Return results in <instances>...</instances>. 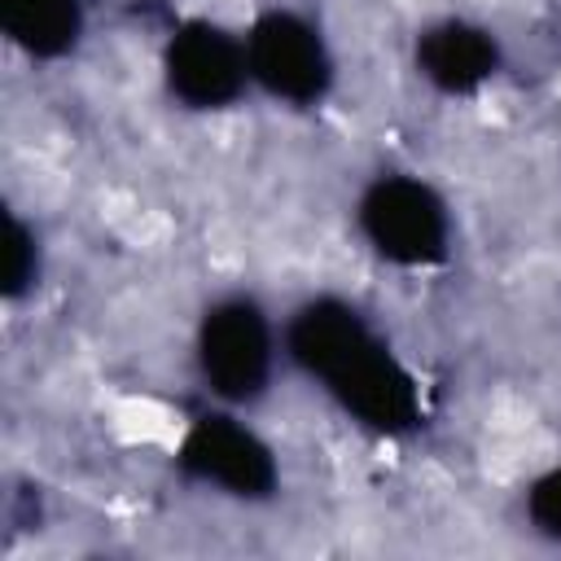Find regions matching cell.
Returning <instances> with one entry per match:
<instances>
[{
  "instance_id": "6da1fadb",
  "label": "cell",
  "mask_w": 561,
  "mask_h": 561,
  "mask_svg": "<svg viewBox=\"0 0 561 561\" xmlns=\"http://www.w3.org/2000/svg\"><path fill=\"white\" fill-rule=\"evenodd\" d=\"M285 364L373 438H412L430 421L421 373L346 294L320 289L280 320Z\"/></svg>"
},
{
  "instance_id": "7a4b0ae2",
  "label": "cell",
  "mask_w": 561,
  "mask_h": 561,
  "mask_svg": "<svg viewBox=\"0 0 561 561\" xmlns=\"http://www.w3.org/2000/svg\"><path fill=\"white\" fill-rule=\"evenodd\" d=\"M188 355L210 403L250 412L272 394L285 364L280 320L254 289H219L193 320Z\"/></svg>"
},
{
  "instance_id": "3957f363",
  "label": "cell",
  "mask_w": 561,
  "mask_h": 561,
  "mask_svg": "<svg viewBox=\"0 0 561 561\" xmlns=\"http://www.w3.org/2000/svg\"><path fill=\"white\" fill-rule=\"evenodd\" d=\"M351 224L359 245L394 272H438L456 254V210L416 171H377L359 184Z\"/></svg>"
},
{
  "instance_id": "277c9868",
  "label": "cell",
  "mask_w": 561,
  "mask_h": 561,
  "mask_svg": "<svg viewBox=\"0 0 561 561\" xmlns=\"http://www.w3.org/2000/svg\"><path fill=\"white\" fill-rule=\"evenodd\" d=\"M175 478L228 504H272L280 495L285 469L267 434H259L241 408L210 403L197 408L171 451Z\"/></svg>"
},
{
  "instance_id": "5b68a950",
  "label": "cell",
  "mask_w": 561,
  "mask_h": 561,
  "mask_svg": "<svg viewBox=\"0 0 561 561\" xmlns=\"http://www.w3.org/2000/svg\"><path fill=\"white\" fill-rule=\"evenodd\" d=\"M250 83L280 110H320L337 88V53L324 22L289 0L259 4L245 26Z\"/></svg>"
},
{
  "instance_id": "8992f818",
  "label": "cell",
  "mask_w": 561,
  "mask_h": 561,
  "mask_svg": "<svg viewBox=\"0 0 561 561\" xmlns=\"http://www.w3.org/2000/svg\"><path fill=\"white\" fill-rule=\"evenodd\" d=\"M158 79L162 92L188 114H224L241 105L254 92L241 26L210 13L180 18L158 48Z\"/></svg>"
},
{
  "instance_id": "52a82bcc",
  "label": "cell",
  "mask_w": 561,
  "mask_h": 561,
  "mask_svg": "<svg viewBox=\"0 0 561 561\" xmlns=\"http://www.w3.org/2000/svg\"><path fill=\"white\" fill-rule=\"evenodd\" d=\"M412 70L416 79L447 101H473L504 75V39L495 26L443 13L416 26L412 35Z\"/></svg>"
},
{
  "instance_id": "ba28073f",
  "label": "cell",
  "mask_w": 561,
  "mask_h": 561,
  "mask_svg": "<svg viewBox=\"0 0 561 561\" xmlns=\"http://www.w3.org/2000/svg\"><path fill=\"white\" fill-rule=\"evenodd\" d=\"M4 39L35 66H57L88 35V0H0Z\"/></svg>"
},
{
  "instance_id": "9c48e42d",
  "label": "cell",
  "mask_w": 561,
  "mask_h": 561,
  "mask_svg": "<svg viewBox=\"0 0 561 561\" xmlns=\"http://www.w3.org/2000/svg\"><path fill=\"white\" fill-rule=\"evenodd\" d=\"M44 272H48L44 232L26 215L4 210V232H0V298H4V307L35 298V289L44 285Z\"/></svg>"
},
{
  "instance_id": "30bf717a",
  "label": "cell",
  "mask_w": 561,
  "mask_h": 561,
  "mask_svg": "<svg viewBox=\"0 0 561 561\" xmlns=\"http://www.w3.org/2000/svg\"><path fill=\"white\" fill-rule=\"evenodd\" d=\"M522 522L535 539L561 548V456L535 469L522 486Z\"/></svg>"
}]
</instances>
